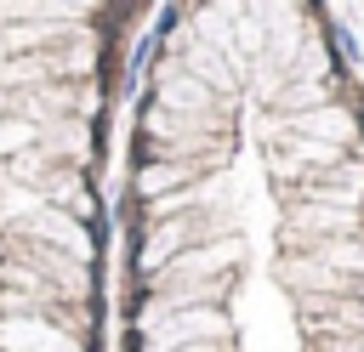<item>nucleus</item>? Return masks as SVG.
<instances>
[{
    "label": "nucleus",
    "mask_w": 364,
    "mask_h": 352,
    "mask_svg": "<svg viewBox=\"0 0 364 352\" xmlns=\"http://www.w3.org/2000/svg\"><path fill=\"white\" fill-rule=\"evenodd\" d=\"M142 6H0V352H108V136Z\"/></svg>",
    "instance_id": "2"
},
{
    "label": "nucleus",
    "mask_w": 364,
    "mask_h": 352,
    "mask_svg": "<svg viewBox=\"0 0 364 352\" xmlns=\"http://www.w3.org/2000/svg\"><path fill=\"white\" fill-rule=\"evenodd\" d=\"M119 352H364V74L324 6H171L148 28Z\"/></svg>",
    "instance_id": "1"
}]
</instances>
